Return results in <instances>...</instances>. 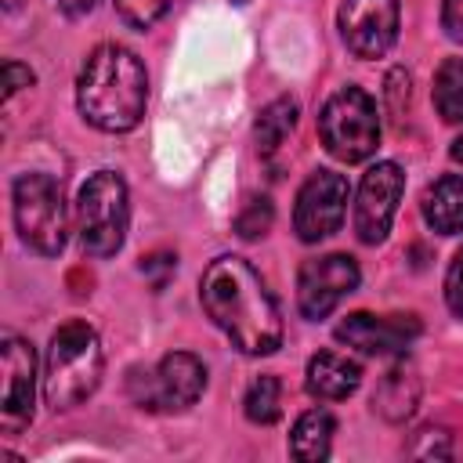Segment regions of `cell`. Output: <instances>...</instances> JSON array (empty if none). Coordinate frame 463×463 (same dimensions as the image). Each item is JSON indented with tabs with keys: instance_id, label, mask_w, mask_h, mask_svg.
Wrapping results in <instances>:
<instances>
[{
	"instance_id": "24",
	"label": "cell",
	"mask_w": 463,
	"mask_h": 463,
	"mask_svg": "<svg viewBox=\"0 0 463 463\" xmlns=\"http://www.w3.org/2000/svg\"><path fill=\"white\" fill-rule=\"evenodd\" d=\"M174 268H177L174 253H148V257H141V275L152 282V289H163L174 279Z\"/></svg>"
},
{
	"instance_id": "32",
	"label": "cell",
	"mask_w": 463,
	"mask_h": 463,
	"mask_svg": "<svg viewBox=\"0 0 463 463\" xmlns=\"http://www.w3.org/2000/svg\"><path fill=\"white\" fill-rule=\"evenodd\" d=\"M232 4H235V7H246V4H250V0H232Z\"/></svg>"
},
{
	"instance_id": "31",
	"label": "cell",
	"mask_w": 463,
	"mask_h": 463,
	"mask_svg": "<svg viewBox=\"0 0 463 463\" xmlns=\"http://www.w3.org/2000/svg\"><path fill=\"white\" fill-rule=\"evenodd\" d=\"M4 7H7V11H14V7H18V0H4Z\"/></svg>"
},
{
	"instance_id": "21",
	"label": "cell",
	"mask_w": 463,
	"mask_h": 463,
	"mask_svg": "<svg viewBox=\"0 0 463 463\" xmlns=\"http://www.w3.org/2000/svg\"><path fill=\"white\" fill-rule=\"evenodd\" d=\"M271 221H275L271 199H264V195H253V199L242 206V213L235 217V232H239L242 239H260V235L271 228Z\"/></svg>"
},
{
	"instance_id": "2",
	"label": "cell",
	"mask_w": 463,
	"mask_h": 463,
	"mask_svg": "<svg viewBox=\"0 0 463 463\" xmlns=\"http://www.w3.org/2000/svg\"><path fill=\"white\" fill-rule=\"evenodd\" d=\"M148 105L145 61L123 43H101L87 54L76 76L80 116L105 134H127L141 123Z\"/></svg>"
},
{
	"instance_id": "16",
	"label": "cell",
	"mask_w": 463,
	"mask_h": 463,
	"mask_svg": "<svg viewBox=\"0 0 463 463\" xmlns=\"http://www.w3.org/2000/svg\"><path fill=\"white\" fill-rule=\"evenodd\" d=\"M420 405V376L409 365H394L373 391V412L387 423H405Z\"/></svg>"
},
{
	"instance_id": "25",
	"label": "cell",
	"mask_w": 463,
	"mask_h": 463,
	"mask_svg": "<svg viewBox=\"0 0 463 463\" xmlns=\"http://www.w3.org/2000/svg\"><path fill=\"white\" fill-rule=\"evenodd\" d=\"M445 304L456 318H463V250H456V257L445 271Z\"/></svg>"
},
{
	"instance_id": "12",
	"label": "cell",
	"mask_w": 463,
	"mask_h": 463,
	"mask_svg": "<svg viewBox=\"0 0 463 463\" xmlns=\"http://www.w3.org/2000/svg\"><path fill=\"white\" fill-rule=\"evenodd\" d=\"M402 192H405V174L398 163L383 159L365 170V177L358 184V199H354V235L365 246H376L387 239L398 203H402Z\"/></svg>"
},
{
	"instance_id": "26",
	"label": "cell",
	"mask_w": 463,
	"mask_h": 463,
	"mask_svg": "<svg viewBox=\"0 0 463 463\" xmlns=\"http://www.w3.org/2000/svg\"><path fill=\"white\" fill-rule=\"evenodd\" d=\"M387 109H391V116L394 119H402L405 116V109H409V72L405 69H391L387 72Z\"/></svg>"
},
{
	"instance_id": "10",
	"label": "cell",
	"mask_w": 463,
	"mask_h": 463,
	"mask_svg": "<svg viewBox=\"0 0 463 463\" xmlns=\"http://www.w3.org/2000/svg\"><path fill=\"white\" fill-rule=\"evenodd\" d=\"M347 177L336 170H315L300 192H297V206H293V228L300 235V242H322L329 239L347 213Z\"/></svg>"
},
{
	"instance_id": "29",
	"label": "cell",
	"mask_w": 463,
	"mask_h": 463,
	"mask_svg": "<svg viewBox=\"0 0 463 463\" xmlns=\"http://www.w3.org/2000/svg\"><path fill=\"white\" fill-rule=\"evenodd\" d=\"M54 4H58L69 18H83V14H90V11H94V4H98V0H54Z\"/></svg>"
},
{
	"instance_id": "13",
	"label": "cell",
	"mask_w": 463,
	"mask_h": 463,
	"mask_svg": "<svg viewBox=\"0 0 463 463\" xmlns=\"http://www.w3.org/2000/svg\"><path fill=\"white\" fill-rule=\"evenodd\" d=\"M420 336L416 315H369L354 311L336 326V340L362 354H402Z\"/></svg>"
},
{
	"instance_id": "1",
	"label": "cell",
	"mask_w": 463,
	"mask_h": 463,
	"mask_svg": "<svg viewBox=\"0 0 463 463\" xmlns=\"http://www.w3.org/2000/svg\"><path fill=\"white\" fill-rule=\"evenodd\" d=\"M199 297L213 326L239 347L242 354H271L282 344L279 304L268 293L264 279L242 257H217L203 271Z\"/></svg>"
},
{
	"instance_id": "15",
	"label": "cell",
	"mask_w": 463,
	"mask_h": 463,
	"mask_svg": "<svg viewBox=\"0 0 463 463\" xmlns=\"http://www.w3.org/2000/svg\"><path fill=\"white\" fill-rule=\"evenodd\" d=\"M420 210H423V221L430 224V232L463 235V177L459 174H445V177L430 181L423 188Z\"/></svg>"
},
{
	"instance_id": "19",
	"label": "cell",
	"mask_w": 463,
	"mask_h": 463,
	"mask_svg": "<svg viewBox=\"0 0 463 463\" xmlns=\"http://www.w3.org/2000/svg\"><path fill=\"white\" fill-rule=\"evenodd\" d=\"M434 105L445 123H463V58H445L434 72Z\"/></svg>"
},
{
	"instance_id": "30",
	"label": "cell",
	"mask_w": 463,
	"mask_h": 463,
	"mask_svg": "<svg viewBox=\"0 0 463 463\" xmlns=\"http://www.w3.org/2000/svg\"><path fill=\"white\" fill-rule=\"evenodd\" d=\"M449 156H452V159H456V163L463 166V134H459V137L452 141V148H449Z\"/></svg>"
},
{
	"instance_id": "11",
	"label": "cell",
	"mask_w": 463,
	"mask_h": 463,
	"mask_svg": "<svg viewBox=\"0 0 463 463\" xmlns=\"http://www.w3.org/2000/svg\"><path fill=\"white\" fill-rule=\"evenodd\" d=\"M362 282V271L354 264V257L347 253H326V257H311L300 264L297 271V304L304 318H326L347 293H354Z\"/></svg>"
},
{
	"instance_id": "14",
	"label": "cell",
	"mask_w": 463,
	"mask_h": 463,
	"mask_svg": "<svg viewBox=\"0 0 463 463\" xmlns=\"http://www.w3.org/2000/svg\"><path fill=\"white\" fill-rule=\"evenodd\" d=\"M307 394L318 398V402H344L358 391L362 383V365L340 351H318L311 362H307Z\"/></svg>"
},
{
	"instance_id": "23",
	"label": "cell",
	"mask_w": 463,
	"mask_h": 463,
	"mask_svg": "<svg viewBox=\"0 0 463 463\" xmlns=\"http://www.w3.org/2000/svg\"><path fill=\"white\" fill-rule=\"evenodd\" d=\"M405 452L412 459H449L452 456V434L445 427H423Z\"/></svg>"
},
{
	"instance_id": "22",
	"label": "cell",
	"mask_w": 463,
	"mask_h": 463,
	"mask_svg": "<svg viewBox=\"0 0 463 463\" xmlns=\"http://www.w3.org/2000/svg\"><path fill=\"white\" fill-rule=\"evenodd\" d=\"M174 0H116V11H119V18L130 25V29H152L163 14H166V7H170Z\"/></svg>"
},
{
	"instance_id": "7",
	"label": "cell",
	"mask_w": 463,
	"mask_h": 463,
	"mask_svg": "<svg viewBox=\"0 0 463 463\" xmlns=\"http://www.w3.org/2000/svg\"><path fill=\"white\" fill-rule=\"evenodd\" d=\"M318 134L329 156L340 163H362L380 145L376 101L362 87H340L318 112Z\"/></svg>"
},
{
	"instance_id": "6",
	"label": "cell",
	"mask_w": 463,
	"mask_h": 463,
	"mask_svg": "<svg viewBox=\"0 0 463 463\" xmlns=\"http://www.w3.org/2000/svg\"><path fill=\"white\" fill-rule=\"evenodd\" d=\"M206 391V365L192 351H170L152 369H130L127 394L145 412H184Z\"/></svg>"
},
{
	"instance_id": "17",
	"label": "cell",
	"mask_w": 463,
	"mask_h": 463,
	"mask_svg": "<svg viewBox=\"0 0 463 463\" xmlns=\"http://www.w3.org/2000/svg\"><path fill=\"white\" fill-rule=\"evenodd\" d=\"M333 434H336V420L326 409H307L289 434V456L300 463H318L329 456L333 449Z\"/></svg>"
},
{
	"instance_id": "20",
	"label": "cell",
	"mask_w": 463,
	"mask_h": 463,
	"mask_svg": "<svg viewBox=\"0 0 463 463\" xmlns=\"http://www.w3.org/2000/svg\"><path fill=\"white\" fill-rule=\"evenodd\" d=\"M242 412H246V420H250V423H260V427L275 423V420H279V412H282V383H279L271 373L257 376V380L246 387Z\"/></svg>"
},
{
	"instance_id": "27",
	"label": "cell",
	"mask_w": 463,
	"mask_h": 463,
	"mask_svg": "<svg viewBox=\"0 0 463 463\" xmlns=\"http://www.w3.org/2000/svg\"><path fill=\"white\" fill-rule=\"evenodd\" d=\"M33 69L29 65H22V61H14V58H7L4 61V101H11L18 90H25V87H33Z\"/></svg>"
},
{
	"instance_id": "9",
	"label": "cell",
	"mask_w": 463,
	"mask_h": 463,
	"mask_svg": "<svg viewBox=\"0 0 463 463\" xmlns=\"http://www.w3.org/2000/svg\"><path fill=\"white\" fill-rule=\"evenodd\" d=\"M398 18H402L398 0H344L336 11L340 40L362 61L383 58L394 47Z\"/></svg>"
},
{
	"instance_id": "4",
	"label": "cell",
	"mask_w": 463,
	"mask_h": 463,
	"mask_svg": "<svg viewBox=\"0 0 463 463\" xmlns=\"http://www.w3.org/2000/svg\"><path fill=\"white\" fill-rule=\"evenodd\" d=\"M130 224L127 181L116 170H94L76 192V232L90 257H112L123 250Z\"/></svg>"
},
{
	"instance_id": "3",
	"label": "cell",
	"mask_w": 463,
	"mask_h": 463,
	"mask_svg": "<svg viewBox=\"0 0 463 463\" xmlns=\"http://www.w3.org/2000/svg\"><path fill=\"white\" fill-rule=\"evenodd\" d=\"M101 373H105V351H101L98 333L87 322L72 318V322L58 326L47 344L43 402L54 412H69L98 391Z\"/></svg>"
},
{
	"instance_id": "8",
	"label": "cell",
	"mask_w": 463,
	"mask_h": 463,
	"mask_svg": "<svg viewBox=\"0 0 463 463\" xmlns=\"http://www.w3.org/2000/svg\"><path fill=\"white\" fill-rule=\"evenodd\" d=\"M0 430L7 438L22 434L33 423L36 405V351L29 340L7 333L0 347Z\"/></svg>"
},
{
	"instance_id": "5",
	"label": "cell",
	"mask_w": 463,
	"mask_h": 463,
	"mask_svg": "<svg viewBox=\"0 0 463 463\" xmlns=\"http://www.w3.org/2000/svg\"><path fill=\"white\" fill-rule=\"evenodd\" d=\"M11 203H14L18 239L40 257H58L69 239V210L61 184L40 170L22 174L11 188Z\"/></svg>"
},
{
	"instance_id": "18",
	"label": "cell",
	"mask_w": 463,
	"mask_h": 463,
	"mask_svg": "<svg viewBox=\"0 0 463 463\" xmlns=\"http://www.w3.org/2000/svg\"><path fill=\"white\" fill-rule=\"evenodd\" d=\"M297 116H300V105H297L289 94L268 101V105L257 112V123H253L257 152H260V156H275V152L286 145V137L297 130Z\"/></svg>"
},
{
	"instance_id": "28",
	"label": "cell",
	"mask_w": 463,
	"mask_h": 463,
	"mask_svg": "<svg viewBox=\"0 0 463 463\" xmlns=\"http://www.w3.org/2000/svg\"><path fill=\"white\" fill-rule=\"evenodd\" d=\"M441 29L449 40L463 43V0H441Z\"/></svg>"
}]
</instances>
